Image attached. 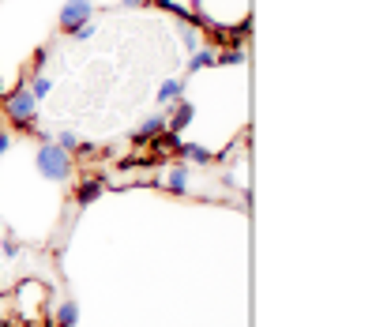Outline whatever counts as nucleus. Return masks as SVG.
I'll return each instance as SVG.
<instances>
[{"label": "nucleus", "instance_id": "f257e3e1", "mask_svg": "<svg viewBox=\"0 0 391 327\" xmlns=\"http://www.w3.org/2000/svg\"><path fill=\"white\" fill-rule=\"evenodd\" d=\"M4 113L15 121V128L34 132V121H38V98L30 94V87H27V83L12 87V91L4 94Z\"/></svg>", "mask_w": 391, "mask_h": 327}, {"label": "nucleus", "instance_id": "f03ea898", "mask_svg": "<svg viewBox=\"0 0 391 327\" xmlns=\"http://www.w3.org/2000/svg\"><path fill=\"white\" fill-rule=\"evenodd\" d=\"M38 170L45 173V181H68L71 177V155L57 143H42L38 150Z\"/></svg>", "mask_w": 391, "mask_h": 327}, {"label": "nucleus", "instance_id": "7ed1b4c3", "mask_svg": "<svg viewBox=\"0 0 391 327\" xmlns=\"http://www.w3.org/2000/svg\"><path fill=\"white\" fill-rule=\"evenodd\" d=\"M91 15H94V4H91V0H68V4L60 8V30H65V34H71L76 27L91 23Z\"/></svg>", "mask_w": 391, "mask_h": 327}, {"label": "nucleus", "instance_id": "20e7f679", "mask_svg": "<svg viewBox=\"0 0 391 327\" xmlns=\"http://www.w3.org/2000/svg\"><path fill=\"white\" fill-rule=\"evenodd\" d=\"M102 192H106V181H102V177H87L83 185L76 188V203H79V207H91Z\"/></svg>", "mask_w": 391, "mask_h": 327}, {"label": "nucleus", "instance_id": "39448f33", "mask_svg": "<svg viewBox=\"0 0 391 327\" xmlns=\"http://www.w3.org/2000/svg\"><path fill=\"white\" fill-rule=\"evenodd\" d=\"M188 121H192V102H185V98L173 102V117H166V128H170V132H181Z\"/></svg>", "mask_w": 391, "mask_h": 327}, {"label": "nucleus", "instance_id": "423d86ee", "mask_svg": "<svg viewBox=\"0 0 391 327\" xmlns=\"http://www.w3.org/2000/svg\"><path fill=\"white\" fill-rule=\"evenodd\" d=\"M158 132H166V117H147V124H143L139 132H132V143H135V147H143V143H150Z\"/></svg>", "mask_w": 391, "mask_h": 327}, {"label": "nucleus", "instance_id": "0eeeda50", "mask_svg": "<svg viewBox=\"0 0 391 327\" xmlns=\"http://www.w3.org/2000/svg\"><path fill=\"white\" fill-rule=\"evenodd\" d=\"M173 155H181L185 162H196V166H207V162H214V155L211 150H203V147H196V143H177V150Z\"/></svg>", "mask_w": 391, "mask_h": 327}, {"label": "nucleus", "instance_id": "6e6552de", "mask_svg": "<svg viewBox=\"0 0 391 327\" xmlns=\"http://www.w3.org/2000/svg\"><path fill=\"white\" fill-rule=\"evenodd\" d=\"M158 185H166L170 192H188V170H185V166H177V170L162 173V181H158Z\"/></svg>", "mask_w": 391, "mask_h": 327}, {"label": "nucleus", "instance_id": "1a4fd4ad", "mask_svg": "<svg viewBox=\"0 0 391 327\" xmlns=\"http://www.w3.org/2000/svg\"><path fill=\"white\" fill-rule=\"evenodd\" d=\"M150 150H155V155H173V150H177V132H158L155 139H150Z\"/></svg>", "mask_w": 391, "mask_h": 327}, {"label": "nucleus", "instance_id": "9d476101", "mask_svg": "<svg viewBox=\"0 0 391 327\" xmlns=\"http://www.w3.org/2000/svg\"><path fill=\"white\" fill-rule=\"evenodd\" d=\"M211 65H219V53L211 49V45H199V49L192 53V60H188V68L199 71V68H211Z\"/></svg>", "mask_w": 391, "mask_h": 327}, {"label": "nucleus", "instance_id": "9b49d317", "mask_svg": "<svg viewBox=\"0 0 391 327\" xmlns=\"http://www.w3.org/2000/svg\"><path fill=\"white\" fill-rule=\"evenodd\" d=\"M181 91H185L181 79H166V83L158 87V102H162V106H173V102H181Z\"/></svg>", "mask_w": 391, "mask_h": 327}, {"label": "nucleus", "instance_id": "f8f14e48", "mask_svg": "<svg viewBox=\"0 0 391 327\" xmlns=\"http://www.w3.org/2000/svg\"><path fill=\"white\" fill-rule=\"evenodd\" d=\"M27 87H30V94H34V98H45V94L53 91V79H49V76H34Z\"/></svg>", "mask_w": 391, "mask_h": 327}, {"label": "nucleus", "instance_id": "ddd939ff", "mask_svg": "<svg viewBox=\"0 0 391 327\" xmlns=\"http://www.w3.org/2000/svg\"><path fill=\"white\" fill-rule=\"evenodd\" d=\"M94 30H98L94 23H83V27H76V30H71V38H76V42H91V38H94Z\"/></svg>", "mask_w": 391, "mask_h": 327}, {"label": "nucleus", "instance_id": "4468645a", "mask_svg": "<svg viewBox=\"0 0 391 327\" xmlns=\"http://www.w3.org/2000/svg\"><path fill=\"white\" fill-rule=\"evenodd\" d=\"M241 60H245L241 49H222L219 53V65H241Z\"/></svg>", "mask_w": 391, "mask_h": 327}, {"label": "nucleus", "instance_id": "2eb2a0df", "mask_svg": "<svg viewBox=\"0 0 391 327\" xmlns=\"http://www.w3.org/2000/svg\"><path fill=\"white\" fill-rule=\"evenodd\" d=\"M181 42H185V45H188V49H192V53L199 49V34H196L192 27H181Z\"/></svg>", "mask_w": 391, "mask_h": 327}, {"label": "nucleus", "instance_id": "dca6fc26", "mask_svg": "<svg viewBox=\"0 0 391 327\" xmlns=\"http://www.w3.org/2000/svg\"><path fill=\"white\" fill-rule=\"evenodd\" d=\"M57 147H65V150H68V155H71V150H79V139H76V135H71V132H60V139H57Z\"/></svg>", "mask_w": 391, "mask_h": 327}, {"label": "nucleus", "instance_id": "f3484780", "mask_svg": "<svg viewBox=\"0 0 391 327\" xmlns=\"http://www.w3.org/2000/svg\"><path fill=\"white\" fill-rule=\"evenodd\" d=\"M4 150H8V135L0 132V155H4Z\"/></svg>", "mask_w": 391, "mask_h": 327}, {"label": "nucleus", "instance_id": "a211bd4d", "mask_svg": "<svg viewBox=\"0 0 391 327\" xmlns=\"http://www.w3.org/2000/svg\"><path fill=\"white\" fill-rule=\"evenodd\" d=\"M121 4H124V8H139L143 0H121Z\"/></svg>", "mask_w": 391, "mask_h": 327}, {"label": "nucleus", "instance_id": "6ab92c4d", "mask_svg": "<svg viewBox=\"0 0 391 327\" xmlns=\"http://www.w3.org/2000/svg\"><path fill=\"white\" fill-rule=\"evenodd\" d=\"M0 327H8V324H4V320H0Z\"/></svg>", "mask_w": 391, "mask_h": 327}]
</instances>
